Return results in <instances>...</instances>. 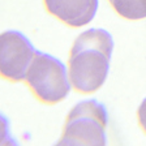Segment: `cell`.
<instances>
[{
  "label": "cell",
  "instance_id": "cell-7",
  "mask_svg": "<svg viewBox=\"0 0 146 146\" xmlns=\"http://www.w3.org/2000/svg\"><path fill=\"white\" fill-rule=\"evenodd\" d=\"M137 119H138V124H140L141 129H142L146 134V98L142 100V103H141L140 107H138Z\"/></svg>",
  "mask_w": 146,
  "mask_h": 146
},
{
  "label": "cell",
  "instance_id": "cell-4",
  "mask_svg": "<svg viewBox=\"0 0 146 146\" xmlns=\"http://www.w3.org/2000/svg\"><path fill=\"white\" fill-rule=\"evenodd\" d=\"M35 54L36 50L24 34L16 30L4 31L0 36L1 77L11 82L25 81Z\"/></svg>",
  "mask_w": 146,
  "mask_h": 146
},
{
  "label": "cell",
  "instance_id": "cell-5",
  "mask_svg": "<svg viewBox=\"0 0 146 146\" xmlns=\"http://www.w3.org/2000/svg\"><path fill=\"white\" fill-rule=\"evenodd\" d=\"M46 11L69 27L90 24L98 11V0H43Z\"/></svg>",
  "mask_w": 146,
  "mask_h": 146
},
{
  "label": "cell",
  "instance_id": "cell-6",
  "mask_svg": "<svg viewBox=\"0 0 146 146\" xmlns=\"http://www.w3.org/2000/svg\"><path fill=\"white\" fill-rule=\"evenodd\" d=\"M120 17L129 21L146 18V0H108Z\"/></svg>",
  "mask_w": 146,
  "mask_h": 146
},
{
  "label": "cell",
  "instance_id": "cell-3",
  "mask_svg": "<svg viewBox=\"0 0 146 146\" xmlns=\"http://www.w3.org/2000/svg\"><path fill=\"white\" fill-rule=\"evenodd\" d=\"M25 82L38 99L44 104H56L70 91L69 74L59 59L36 51L26 72Z\"/></svg>",
  "mask_w": 146,
  "mask_h": 146
},
{
  "label": "cell",
  "instance_id": "cell-1",
  "mask_svg": "<svg viewBox=\"0 0 146 146\" xmlns=\"http://www.w3.org/2000/svg\"><path fill=\"white\" fill-rule=\"evenodd\" d=\"M113 39L104 29H89L76 38L68 59V74L74 91L93 94L108 76Z\"/></svg>",
  "mask_w": 146,
  "mask_h": 146
},
{
  "label": "cell",
  "instance_id": "cell-2",
  "mask_svg": "<svg viewBox=\"0 0 146 146\" xmlns=\"http://www.w3.org/2000/svg\"><path fill=\"white\" fill-rule=\"evenodd\" d=\"M107 111L95 99L78 102L69 111L58 145H106Z\"/></svg>",
  "mask_w": 146,
  "mask_h": 146
}]
</instances>
